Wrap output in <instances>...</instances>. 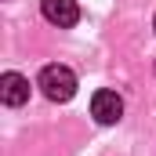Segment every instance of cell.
Masks as SVG:
<instances>
[{
    "label": "cell",
    "instance_id": "obj_4",
    "mask_svg": "<svg viewBox=\"0 0 156 156\" xmlns=\"http://www.w3.org/2000/svg\"><path fill=\"white\" fill-rule=\"evenodd\" d=\"M0 98H4V105H22V102H29V80L22 76V73H4L0 76Z\"/></svg>",
    "mask_w": 156,
    "mask_h": 156
},
{
    "label": "cell",
    "instance_id": "obj_1",
    "mask_svg": "<svg viewBox=\"0 0 156 156\" xmlns=\"http://www.w3.org/2000/svg\"><path fill=\"white\" fill-rule=\"evenodd\" d=\"M37 87L51 102H69L76 94V73L69 66H44L40 76H37Z\"/></svg>",
    "mask_w": 156,
    "mask_h": 156
},
{
    "label": "cell",
    "instance_id": "obj_2",
    "mask_svg": "<svg viewBox=\"0 0 156 156\" xmlns=\"http://www.w3.org/2000/svg\"><path fill=\"white\" fill-rule=\"evenodd\" d=\"M91 116L98 120V123H120L123 116V98H120L116 91H94V98H91Z\"/></svg>",
    "mask_w": 156,
    "mask_h": 156
},
{
    "label": "cell",
    "instance_id": "obj_5",
    "mask_svg": "<svg viewBox=\"0 0 156 156\" xmlns=\"http://www.w3.org/2000/svg\"><path fill=\"white\" fill-rule=\"evenodd\" d=\"M153 29H156V18H153Z\"/></svg>",
    "mask_w": 156,
    "mask_h": 156
},
{
    "label": "cell",
    "instance_id": "obj_3",
    "mask_svg": "<svg viewBox=\"0 0 156 156\" xmlns=\"http://www.w3.org/2000/svg\"><path fill=\"white\" fill-rule=\"evenodd\" d=\"M40 11H44V18H47L51 26H58V29H69V26L80 22L76 0H40Z\"/></svg>",
    "mask_w": 156,
    "mask_h": 156
}]
</instances>
